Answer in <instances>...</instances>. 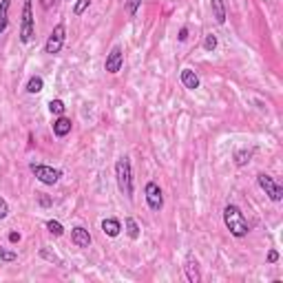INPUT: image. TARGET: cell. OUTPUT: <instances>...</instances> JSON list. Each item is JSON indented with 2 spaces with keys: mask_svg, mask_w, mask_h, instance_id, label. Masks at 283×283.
<instances>
[{
  "mask_svg": "<svg viewBox=\"0 0 283 283\" xmlns=\"http://www.w3.org/2000/svg\"><path fill=\"white\" fill-rule=\"evenodd\" d=\"M276 261H279V252H276V250H270V252H268V263H276Z\"/></svg>",
  "mask_w": 283,
  "mask_h": 283,
  "instance_id": "obj_27",
  "label": "cell"
},
{
  "mask_svg": "<svg viewBox=\"0 0 283 283\" xmlns=\"http://www.w3.org/2000/svg\"><path fill=\"white\" fill-rule=\"evenodd\" d=\"M140 5H142V0H126V11H129V16H135Z\"/></svg>",
  "mask_w": 283,
  "mask_h": 283,
  "instance_id": "obj_25",
  "label": "cell"
},
{
  "mask_svg": "<svg viewBox=\"0 0 283 283\" xmlns=\"http://www.w3.org/2000/svg\"><path fill=\"white\" fill-rule=\"evenodd\" d=\"M9 7H11V0H3L0 3V33H5L9 27Z\"/></svg>",
  "mask_w": 283,
  "mask_h": 283,
  "instance_id": "obj_15",
  "label": "cell"
},
{
  "mask_svg": "<svg viewBox=\"0 0 283 283\" xmlns=\"http://www.w3.org/2000/svg\"><path fill=\"white\" fill-rule=\"evenodd\" d=\"M144 195H146V204L153 213H159V210L164 208V193H162V188H159V184L148 181L146 188H144Z\"/></svg>",
  "mask_w": 283,
  "mask_h": 283,
  "instance_id": "obj_6",
  "label": "cell"
},
{
  "mask_svg": "<svg viewBox=\"0 0 283 283\" xmlns=\"http://www.w3.org/2000/svg\"><path fill=\"white\" fill-rule=\"evenodd\" d=\"M122 64H124V51H122V47H113L111 49V53L107 55L104 69H107L111 75H115V73H120L122 71Z\"/></svg>",
  "mask_w": 283,
  "mask_h": 283,
  "instance_id": "obj_8",
  "label": "cell"
},
{
  "mask_svg": "<svg viewBox=\"0 0 283 283\" xmlns=\"http://www.w3.org/2000/svg\"><path fill=\"white\" fill-rule=\"evenodd\" d=\"M177 38H179V42H186V40H188V29H186V27H181V29H179V36H177Z\"/></svg>",
  "mask_w": 283,
  "mask_h": 283,
  "instance_id": "obj_28",
  "label": "cell"
},
{
  "mask_svg": "<svg viewBox=\"0 0 283 283\" xmlns=\"http://www.w3.org/2000/svg\"><path fill=\"white\" fill-rule=\"evenodd\" d=\"M58 3V0H40V5H42V9H51L53 5Z\"/></svg>",
  "mask_w": 283,
  "mask_h": 283,
  "instance_id": "obj_30",
  "label": "cell"
},
{
  "mask_svg": "<svg viewBox=\"0 0 283 283\" xmlns=\"http://www.w3.org/2000/svg\"><path fill=\"white\" fill-rule=\"evenodd\" d=\"M115 179H118V188L122 195L133 199V170L129 157H120L115 162Z\"/></svg>",
  "mask_w": 283,
  "mask_h": 283,
  "instance_id": "obj_2",
  "label": "cell"
},
{
  "mask_svg": "<svg viewBox=\"0 0 283 283\" xmlns=\"http://www.w3.org/2000/svg\"><path fill=\"white\" fill-rule=\"evenodd\" d=\"M204 49H206L208 53H213L215 49H217V36H213V33H208V36L204 38Z\"/></svg>",
  "mask_w": 283,
  "mask_h": 283,
  "instance_id": "obj_22",
  "label": "cell"
},
{
  "mask_svg": "<svg viewBox=\"0 0 283 283\" xmlns=\"http://www.w3.org/2000/svg\"><path fill=\"white\" fill-rule=\"evenodd\" d=\"M47 230L51 232L53 237H62V235H64L62 224H60V221H55V219H49V221H47Z\"/></svg>",
  "mask_w": 283,
  "mask_h": 283,
  "instance_id": "obj_19",
  "label": "cell"
},
{
  "mask_svg": "<svg viewBox=\"0 0 283 283\" xmlns=\"http://www.w3.org/2000/svg\"><path fill=\"white\" fill-rule=\"evenodd\" d=\"M124 226H126V235H129L131 239H137V237H140V226H137V221L133 217H126Z\"/></svg>",
  "mask_w": 283,
  "mask_h": 283,
  "instance_id": "obj_18",
  "label": "cell"
},
{
  "mask_svg": "<svg viewBox=\"0 0 283 283\" xmlns=\"http://www.w3.org/2000/svg\"><path fill=\"white\" fill-rule=\"evenodd\" d=\"M40 257L47 259V261H51V263H55V265H62V259H60L55 252L49 250V248H42V250H40Z\"/></svg>",
  "mask_w": 283,
  "mask_h": 283,
  "instance_id": "obj_20",
  "label": "cell"
},
{
  "mask_svg": "<svg viewBox=\"0 0 283 283\" xmlns=\"http://www.w3.org/2000/svg\"><path fill=\"white\" fill-rule=\"evenodd\" d=\"M71 241H73L77 248H88L93 239H91V232H88L86 228H82V226H75V228L71 230Z\"/></svg>",
  "mask_w": 283,
  "mask_h": 283,
  "instance_id": "obj_10",
  "label": "cell"
},
{
  "mask_svg": "<svg viewBox=\"0 0 283 283\" xmlns=\"http://www.w3.org/2000/svg\"><path fill=\"white\" fill-rule=\"evenodd\" d=\"M102 230H104V235H107V237H118L120 232H122V226H120L118 219L109 217V219L102 221Z\"/></svg>",
  "mask_w": 283,
  "mask_h": 283,
  "instance_id": "obj_13",
  "label": "cell"
},
{
  "mask_svg": "<svg viewBox=\"0 0 283 283\" xmlns=\"http://www.w3.org/2000/svg\"><path fill=\"white\" fill-rule=\"evenodd\" d=\"M38 199H40V206H44V208H49V206H51V199H49L47 195H40Z\"/></svg>",
  "mask_w": 283,
  "mask_h": 283,
  "instance_id": "obj_29",
  "label": "cell"
},
{
  "mask_svg": "<svg viewBox=\"0 0 283 283\" xmlns=\"http://www.w3.org/2000/svg\"><path fill=\"white\" fill-rule=\"evenodd\" d=\"M44 88V80L40 75H33L29 77V82H27V93H31V96H36V93H40Z\"/></svg>",
  "mask_w": 283,
  "mask_h": 283,
  "instance_id": "obj_16",
  "label": "cell"
},
{
  "mask_svg": "<svg viewBox=\"0 0 283 283\" xmlns=\"http://www.w3.org/2000/svg\"><path fill=\"white\" fill-rule=\"evenodd\" d=\"M64 102L62 100H51V102H49V111H51L53 115H64Z\"/></svg>",
  "mask_w": 283,
  "mask_h": 283,
  "instance_id": "obj_21",
  "label": "cell"
},
{
  "mask_svg": "<svg viewBox=\"0 0 283 283\" xmlns=\"http://www.w3.org/2000/svg\"><path fill=\"white\" fill-rule=\"evenodd\" d=\"M184 272H186V279L191 283H199L202 281V272H199V261L193 254H188L186 261H184Z\"/></svg>",
  "mask_w": 283,
  "mask_h": 283,
  "instance_id": "obj_9",
  "label": "cell"
},
{
  "mask_svg": "<svg viewBox=\"0 0 283 283\" xmlns=\"http://www.w3.org/2000/svg\"><path fill=\"white\" fill-rule=\"evenodd\" d=\"M9 241L11 243H18L20 241V232H9Z\"/></svg>",
  "mask_w": 283,
  "mask_h": 283,
  "instance_id": "obj_31",
  "label": "cell"
},
{
  "mask_svg": "<svg viewBox=\"0 0 283 283\" xmlns=\"http://www.w3.org/2000/svg\"><path fill=\"white\" fill-rule=\"evenodd\" d=\"M71 133V120L64 115H58V120L53 122V135L55 137H66Z\"/></svg>",
  "mask_w": 283,
  "mask_h": 283,
  "instance_id": "obj_11",
  "label": "cell"
},
{
  "mask_svg": "<svg viewBox=\"0 0 283 283\" xmlns=\"http://www.w3.org/2000/svg\"><path fill=\"white\" fill-rule=\"evenodd\" d=\"M7 215H9V204L5 202L3 197H0V219H5Z\"/></svg>",
  "mask_w": 283,
  "mask_h": 283,
  "instance_id": "obj_26",
  "label": "cell"
},
{
  "mask_svg": "<svg viewBox=\"0 0 283 283\" xmlns=\"http://www.w3.org/2000/svg\"><path fill=\"white\" fill-rule=\"evenodd\" d=\"M250 157H252V151L250 148H241V151H237L235 153V166H246L248 162H250Z\"/></svg>",
  "mask_w": 283,
  "mask_h": 283,
  "instance_id": "obj_17",
  "label": "cell"
},
{
  "mask_svg": "<svg viewBox=\"0 0 283 283\" xmlns=\"http://www.w3.org/2000/svg\"><path fill=\"white\" fill-rule=\"evenodd\" d=\"M257 181H259V188H261V191L265 193V195H268L270 199H272L274 204H279L281 199H283V188L276 184V181L272 179V177L270 175H265V173H261L257 177Z\"/></svg>",
  "mask_w": 283,
  "mask_h": 283,
  "instance_id": "obj_7",
  "label": "cell"
},
{
  "mask_svg": "<svg viewBox=\"0 0 283 283\" xmlns=\"http://www.w3.org/2000/svg\"><path fill=\"white\" fill-rule=\"evenodd\" d=\"M224 224H226V228L230 230V235L237 237V239H241V237H246L248 232H250V226H248L246 217H243L241 208L235 206V204H228V206L224 208Z\"/></svg>",
  "mask_w": 283,
  "mask_h": 283,
  "instance_id": "obj_1",
  "label": "cell"
},
{
  "mask_svg": "<svg viewBox=\"0 0 283 283\" xmlns=\"http://www.w3.org/2000/svg\"><path fill=\"white\" fill-rule=\"evenodd\" d=\"M210 9H213V18L219 22V25H224L226 22V5L224 0H210Z\"/></svg>",
  "mask_w": 283,
  "mask_h": 283,
  "instance_id": "obj_14",
  "label": "cell"
},
{
  "mask_svg": "<svg viewBox=\"0 0 283 283\" xmlns=\"http://www.w3.org/2000/svg\"><path fill=\"white\" fill-rule=\"evenodd\" d=\"M16 259H18V254H16L14 250H5V248H0V261L11 263V261H16Z\"/></svg>",
  "mask_w": 283,
  "mask_h": 283,
  "instance_id": "obj_24",
  "label": "cell"
},
{
  "mask_svg": "<svg viewBox=\"0 0 283 283\" xmlns=\"http://www.w3.org/2000/svg\"><path fill=\"white\" fill-rule=\"evenodd\" d=\"M31 173L36 175L38 181H42L44 186H53L60 181V177H62V170L60 168H53V166H44V164H31L29 166Z\"/></svg>",
  "mask_w": 283,
  "mask_h": 283,
  "instance_id": "obj_4",
  "label": "cell"
},
{
  "mask_svg": "<svg viewBox=\"0 0 283 283\" xmlns=\"http://www.w3.org/2000/svg\"><path fill=\"white\" fill-rule=\"evenodd\" d=\"M64 40H66V27H64V22H58V25L53 27L51 36L44 42V53H49V55L60 53L64 47Z\"/></svg>",
  "mask_w": 283,
  "mask_h": 283,
  "instance_id": "obj_3",
  "label": "cell"
},
{
  "mask_svg": "<svg viewBox=\"0 0 283 283\" xmlns=\"http://www.w3.org/2000/svg\"><path fill=\"white\" fill-rule=\"evenodd\" d=\"M91 3H93V0H77L75 7H73V14H75V16H82L88 7H91Z\"/></svg>",
  "mask_w": 283,
  "mask_h": 283,
  "instance_id": "obj_23",
  "label": "cell"
},
{
  "mask_svg": "<svg viewBox=\"0 0 283 283\" xmlns=\"http://www.w3.org/2000/svg\"><path fill=\"white\" fill-rule=\"evenodd\" d=\"M36 33V22H33V11H31V0H25L22 7V25H20V40L29 44Z\"/></svg>",
  "mask_w": 283,
  "mask_h": 283,
  "instance_id": "obj_5",
  "label": "cell"
},
{
  "mask_svg": "<svg viewBox=\"0 0 283 283\" xmlns=\"http://www.w3.org/2000/svg\"><path fill=\"white\" fill-rule=\"evenodd\" d=\"M181 84L191 88V91H195V88H199V75L193 69H184L181 71Z\"/></svg>",
  "mask_w": 283,
  "mask_h": 283,
  "instance_id": "obj_12",
  "label": "cell"
}]
</instances>
